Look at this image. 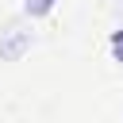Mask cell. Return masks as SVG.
Listing matches in <instances>:
<instances>
[{
	"mask_svg": "<svg viewBox=\"0 0 123 123\" xmlns=\"http://www.w3.org/2000/svg\"><path fill=\"white\" fill-rule=\"evenodd\" d=\"M35 35L23 31V27H4L0 31V62H19L27 50H31Z\"/></svg>",
	"mask_w": 123,
	"mask_h": 123,
	"instance_id": "6da1fadb",
	"label": "cell"
},
{
	"mask_svg": "<svg viewBox=\"0 0 123 123\" xmlns=\"http://www.w3.org/2000/svg\"><path fill=\"white\" fill-rule=\"evenodd\" d=\"M54 4H58V0H23V15H27V19H46V15L54 12Z\"/></svg>",
	"mask_w": 123,
	"mask_h": 123,
	"instance_id": "7a4b0ae2",
	"label": "cell"
},
{
	"mask_svg": "<svg viewBox=\"0 0 123 123\" xmlns=\"http://www.w3.org/2000/svg\"><path fill=\"white\" fill-rule=\"evenodd\" d=\"M108 46H111V58H115V62H123V27H119V31H111Z\"/></svg>",
	"mask_w": 123,
	"mask_h": 123,
	"instance_id": "3957f363",
	"label": "cell"
}]
</instances>
